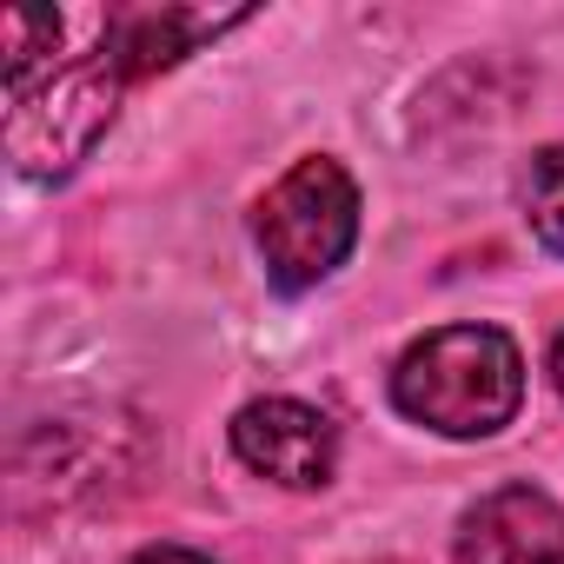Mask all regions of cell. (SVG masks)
I'll return each mask as SVG.
<instances>
[{
  "label": "cell",
  "instance_id": "1",
  "mask_svg": "<svg viewBox=\"0 0 564 564\" xmlns=\"http://www.w3.org/2000/svg\"><path fill=\"white\" fill-rule=\"evenodd\" d=\"M392 399L445 438H491L524 399V366L498 326H438L399 359Z\"/></svg>",
  "mask_w": 564,
  "mask_h": 564
},
{
  "label": "cell",
  "instance_id": "2",
  "mask_svg": "<svg viewBox=\"0 0 564 564\" xmlns=\"http://www.w3.org/2000/svg\"><path fill=\"white\" fill-rule=\"evenodd\" d=\"M120 87H127V67L113 54V34L100 47L47 54V61L8 74V153H14V166L34 180H54L74 160H87V147L113 120Z\"/></svg>",
  "mask_w": 564,
  "mask_h": 564
},
{
  "label": "cell",
  "instance_id": "3",
  "mask_svg": "<svg viewBox=\"0 0 564 564\" xmlns=\"http://www.w3.org/2000/svg\"><path fill=\"white\" fill-rule=\"evenodd\" d=\"M252 232H259L272 286L306 293L359 239V186L346 180L339 160H300L286 180L259 199Z\"/></svg>",
  "mask_w": 564,
  "mask_h": 564
},
{
  "label": "cell",
  "instance_id": "4",
  "mask_svg": "<svg viewBox=\"0 0 564 564\" xmlns=\"http://www.w3.org/2000/svg\"><path fill=\"white\" fill-rule=\"evenodd\" d=\"M232 452L265 471L272 485H326L333 478V458H339V432L326 412L300 405V399H259L232 419Z\"/></svg>",
  "mask_w": 564,
  "mask_h": 564
},
{
  "label": "cell",
  "instance_id": "5",
  "mask_svg": "<svg viewBox=\"0 0 564 564\" xmlns=\"http://www.w3.org/2000/svg\"><path fill=\"white\" fill-rule=\"evenodd\" d=\"M458 564H564V511L538 485H498L465 511Z\"/></svg>",
  "mask_w": 564,
  "mask_h": 564
},
{
  "label": "cell",
  "instance_id": "6",
  "mask_svg": "<svg viewBox=\"0 0 564 564\" xmlns=\"http://www.w3.org/2000/svg\"><path fill=\"white\" fill-rule=\"evenodd\" d=\"M524 213H531V232H538L551 252H564V147H551V153L531 160Z\"/></svg>",
  "mask_w": 564,
  "mask_h": 564
},
{
  "label": "cell",
  "instance_id": "7",
  "mask_svg": "<svg viewBox=\"0 0 564 564\" xmlns=\"http://www.w3.org/2000/svg\"><path fill=\"white\" fill-rule=\"evenodd\" d=\"M133 564H213V557H199V551H180V544H160V551H147V557H133Z\"/></svg>",
  "mask_w": 564,
  "mask_h": 564
},
{
  "label": "cell",
  "instance_id": "8",
  "mask_svg": "<svg viewBox=\"0 0 564 564\" xmlns=\"http://www.w3.org/2000/svg\"><path fill=\"white\" fill-rule=\"evenodd\" d=\"M551 379H557V392H564V333H557V346H551Z\"/></svg>",
  "mask_w": 564,
  "mask_h": 564
}]
</instances>
